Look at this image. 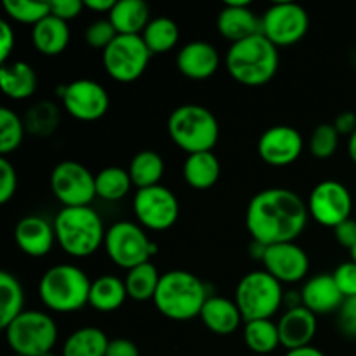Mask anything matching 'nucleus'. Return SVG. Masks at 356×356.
I'll return each instance as SVG.
<instances>
[{
	"label": "nucleus",
	"mask_w": 356,
	"mask_h": 356,
	"mask_svg": "<svg viewBox=\"0 0 356 356\" xmlns=\"http://www.w3.org/2000/svg\"><path fill=\"white\" fill-rule=\"evenodd\" d=\"M308 204L296 191L270 188L249 202L245 225L250 236L263 245L296 242L308 225Z\"/></svg>",
	"instance_id": "f257e3e1"
},
{
	"label": "nucleus",
	"mask_w": 356,
	"mask_h": 356,
	"mask_svg": "<svg viewBox=\"0 0 356 356\" xmlns=\"http://www.w3.org/2000/svg\"><path fill=\"white\" fill-rule=\"evenodd\" d=\"M278 65V49L263 33L232 44L226 52L228 73L245 87L266 86L277 75Z\"/></svg>",
	"instance_id": "f03ea898"
},
{
	"label": "nucleus",
	"mask_w": 356,
	"mask_h": 356,
	"mask_svg": "<svg viewBox=\"0 0 356 356\" xmlns=\"http://www.w3.org/2000/svg\"><path fill=\"white\" fill-rule=\"evenodd\" d=\"M207 299V287L197 275L190 271L172 270L160 277L153 302L156 309L169 320L186 322L195 316H200Z\"/></svg>",
	"instance_id": "7ed1b4c3"
},
{
	"label": "nucleus",
	"mask_w": 356,
	"mask_h": 356,
	"mask_svg": "<svg viewBox=\"0 0 356 356\" xmlns=\"http://www.w3.org/2000/svg\"><path fill=\"white\" fill-rule=\"evenodd\" d=\"M56 242L68 256L82 259L104 245L103 219L90 207H63L54 219Z\"/></svg>",
	"instance_id": "20e7f679"
},
{
	"label": "nucleus",
	"mask_w": 356,
	"mask_h": 356,
	"mask_svg": "<svg viewBox=\"0 0 356 356\" xmlns=\"http://www.w3.org/2000/svg\"><path fill=\"white\" fill-rule=\"evenodd\" d=\"M167 131L174 145L188 155L212 152L219 139L218 118L200 104L177 106L167 120Z\"/></svg>",
	"instance_id": "39448f33"
},
{
	"label": "nucleus",
	"mask_w": 356,
	"mask_h": 356,
	"mask_svg": "<svg viewBox=\"0 0 356 356\" xmlns=\"http://www.w3.org/2000/svg\"><path fill=\"white\" fill-rule=\"evenodd\" d=\"M92 282L73 264H58L44 273L38 284V296L51 312L73 313L89 305Z\"/></svg>",
	"instance_id": "423d86ee"
},
{
	"label": "nucleus",
	"mask_w": 356,
	"mask_h": 356,
	"mask_svg": "<svg viewBox=\"0 0 356 356\" xmlns=\"http://www.w3.org/2000/svg\"><path fill=\"white\" fill-rule=\"evenodd\" d=\"M282 284L266 270L247 273L236 285L235 302L243 316V322L271 320V316L284 306Z\"/></svg>",
	"instance_id": "0eeeda50"
},
{
	"label": "nucleus",
	"mask_w": 356,
	"mask_h": 356,
	"mask_svg": "<svg viewBox=\"0 0 356 356\" xmlns=\"http://www.w3.org/2000/svg\"><path fill=\"white\" fill-rule=\"evenodd\" d=\"M6 330V339L14 355L42 356L52 353L58 341V325L47 313L23 312Z\"/></svg>",
	"instance_id": "6e6552de"
},
{
	"label": "nucleus",
	"mask_w": 356,
	"mask_h": 356,
	"mask_svg": "<svg viewBox=\"0 0 356 356\" xmlns=\"http://www.w3.org/2000/svg\"><path fill=\"white\" fill-rule=\"evenodd\" d=\"M104 249L118 268L127 271L139 264L149 263V257L156 252V245L149 242L143 226L131 221H118L108 229Z\"/></svg>",
	"instance_id": "1a4fd4ad"
},
{
	"label": "nucleus",
	"mask_w": 356,
	"mask_h": 356,
	"mask_svg": "<svg viewBox=\"0 0 356 356\" xmlns=\"http://www.w3.org/2000/svg\"><path fill=\"white\" fill-rule=\"evenodd\" d=\"M152 56L141 35H118L103 51V66L111 79L129 83L145 73Z\"/></svg>",
	"instance_id": "9d476101"
},
{
	"label": "nucleus",
	"mask_w": 356,
	"mask_h": 356,
	"mask_svg": "<svg viewBox=\"0 0 356 356\" xmlns=\"http://www.w3.org/2000/svg\"><path fill=\"white\" fill-rule=\"evenodd\" d=\"M261 33L277 49L291 47L306 37L309 28L308 10L299 3L277 2L261 16Z\"/></svg>",
	"instance_id": "9b49d317"
},
{
	"label": "nucleus",
	"mask_w": 356,
	"mask_h": 356,
	"mask_svg": "<svg viewBox=\"0 0 356 356\" xmlns=\"http://www.w3.org/2000/svg\"><path fill=\"white\" fill-rule=\"evenodd\" d=\"M51 190L65 207H89L96 195V176L83 163L65 160L51 172Z\"/></svg>",
	"instance_id": "f8f14e48"
},
{
	"label": "nucleus",
	"mask_w": 356,
	"mask_h": 356,
	"mask_svg": "<svg viewBox=\"0 0 356 356\" xmlns=\"http://www.w3.org/2000/svg\"><path fill=\"white\" fill-rule=\"evenodd\" d=\"M132 209L139 225L153 232L172 228L179 218V202L176 195L162 184L136 191Z\"/></svg>",
	"instance_id": "ddd939ff"
},
{
	"label": "nucleus",
	"mask_w": 356,
	"mask_h": 356,
	"mask_svg": "<svg viewBox=\"0 0 356 356\" xmlns=\"http://www.w3.org/2000/svg\"><path fill=\"white\" fill-rule=\"evenodd\" d=\"M65 110L80 122H96L106 115L110 96L101 83L89 79L73 80L58 87Z\"/></svg>",
	"instance_id": "4468645a"
},
{
	"label": "nucleus",
	"mask_w": 356,
	"mask_h": 356,
	"mask_svg": "<svg viewBox=\"0 0 356 356\" xmlns=\"http://www.w3.org/2000/svg\"><path fill=\"white\" fill-rule=\"evenodd\" d=\"M353 198L343 183L334 179L322 181L313 188L308 198V212L318 225L336 228L351 218Z\"/></svg>",
	"instance_id": "2eb2a0df"
},
{
	"label": "nucleus",
	"mask_w": 356,
	"mask_h": 356,
	"mask_svg": "<svg viewBox=\"0 0 356 356\" xmlns=\"http://www.w3.org/2000/svg\"><path fill=\"white\" fill-rule=\"evenodd\" d=\"M305 141L299 131L291 125H273L261 134L257 141V155L273 167H285L301 156Z\"/></svg>",
	"instance_id": "dca6fc26"
},
{
	"label": "nucleus",
	"mask_w": 356,
	"mask_h": 356,
	"mask_svg": "<svg viewBox=\"0 0 356 356\" xmlns=\"http://www.w3.org/2000/svg\"><path fill=\"white\" fill-rule=\"evenodd\" d=\"M264 270L277 278L280 284L301 282L309 271V257L302 247L296 242L277 243L266 247L264 252Z\"/></svg>",
	"instance_id": "f3484780"
},
{
	"label": "nucleus",
	"mask_w": 356,
	"mask_h": 356,
	"mask_svg": "<svg viewBox=\"0 0 356 356\" xmlns=\"http://www.w3.org/2000/svg\"><path fill=\"white\" fill-rule=\"evenodd\" d=\"M218 31L233 44L259 35L261 17L256 16L247 0H229L218 16Z\"/></svg>",
	"instance_id": "a211bd4d"
},
{
	"label": "nucleus",
	"mask_w": 356,
	"mask_h": 356,
	"mask_svg": "<svg viewBox=\"0 0 356 356\" xmlns=\"http://www.w3.org/2000/svg\"><path fill=\"white\" fill-rule=\"evenodd\" d=\"M14 240L21 252L30 257H44L56 242L54 225L40 216H24L14 229Z\"/></svg>",
	"instance_id": "6ab92c4d"
},
{
	"label": "nucleus",
	"mask_w": 356,
	"mask_h": 356,
	"mask_svg": "<svg viewBox=\"0 0 356 356\" xmlns=\"http://www.w3.org/2000/svg\"><path fill=\"white\" fill-rule=\"evenodd\" d=\"M218 49L205 40H193L183 45L176 58V66L186 79L205 80L214 75L219 68Z\"/></svg>",
	"instance_id": "aec40b11"
},
{
	"label": "nucleus",
	"mask_w": 356,
	"mask_h": 356,
	"mask_svg": "<svg viewBox=\"0 0 356 356\" xmlns=\"http://www.w3.org/2000/svg\"><path fill=\"white\" fill-rule=\"evenodd\" d=\"M280 344L287 351L309 346L316 334V315L305 306L287 309L278 320Z\"/></svg>",
	"instance_id": "412c9836"
},
{
	"label": "nucleus",
	"mask_w": 356,
	"mask_h": 356,
	"mask_svg": "<svg viewBox=\"0 0 356 356\" xmlns=\"http://www.w3.org/2000/svg\"><path fill=\"white\" fill-rule=\"evenodd\" d=\"M302 306L315 315H327V313L339 312L344 302V296L341 294L332 275H315L305 284L301 291Z\"/></svg>",
	"instance_id": "4be33fe9"
},
{
	"label": "nucleus",
	"mask_w": 356,
	"mask_h": 356,
	"mask_svg": "<svg viewBox=\"0 0 356 356\" xmlns=\"http://www.w3.org/2000/svg\"><path fill=\"white\" fill-rule=\"evenodd\" d=\"M200 318L204 325L218 336H229L243 322V316L236 302L226 298H219V296H212L205 301L200 312Z\"/></svg>",
	"instance_id": "5701e85b"
},
{
	"label": "nucleus",
	"mask_w": 356,
	"mask_h": 356,
	"mask_svg": "<svg viewBox=\"0 0 356 356\" xmlns=\"http://www.w3.org/2000/svg\"><path fill=\"white\" fill-rule=\"evenodd\" d=\"M37 82V73L28 63L13 61L0 66V87L13 99L23 101L33 96Z\"/></svg>",
	"instance_id": "b1692460"
},
{
	"label": "nucleus",
	"mask_w": 356,
	"mask_h": 356,
	"mask_svg": "<svg viewBox=\"0 0 356 356\" xmlns=\"http://www.w3.org/2000/svg\"><path fill=\"white\" fill-rule=\"evenodd\" d=\"M31 40L40 54L58 56L68 47L70 28L68 23L56 16H47L31 30Z\"/></svg>",
	"instance_id": "393cba45"
},
{
	"label": "nucleus",
	"mask_w": 356,
	"mask_h": 356,
	"mask_svg": "<svg viewBox=\"0 0 356 356\" xmlns=\"http://www.w3.org/2000/svg\"><path fill=\"white\" fill-rule=\"evenodd\" d=\"M108 19L118 35H143L149 24V9L143 0H118Z\"/></svg>",
	"instance_id": "a878e982"
},
{
	"label": "nucleus",
	"mask_w": 356,
	"mask_h": 356,
	"mask_svg": "<svg viewBox=\"0 0 356 356\" xmlns=\"http://www.w3.org/2000/svg\"><path fill=\"white\" fill-rule=\"evenodd\" d=\"M183 176L188 186L193 190H209L221 176V163L212 152H202L188 155L183 167Z\"/></svg>",
	"instance_id": "bb28decb"
},
{
	"label": "nucleus",
	"mask_w": 356,
	"mask_h": 356,
	"mask_svg": "<svg viewBox=\"0 0 356 356\" xmlns=\"http://www.w3.org/2000/svg\"><path fill=\"white\" fill-rule=\"evenodd\" d=\"M129 298L125 280L113 277V275H103L92 282L89 292V305L96 312L111 313L122 308L125 299Z\"/></svg>",
	"instance_id": "cd10ccee"
},
{
	"label": "nucleus",
	"mask_w": 356,
	"mask_h": 356,
	"mask_svg": "<svg viewBox=\"0 0 356 356\" xmlns=\"http://www.w3.org/2000/svg\"><path fill=\"white\" fill-rule=\"evenodd\" d=\"M127 170L132 184L138 190H145V188L159 186L160 179L163 177L165 163H163V159L156 152L143 149V152L136 153Z\"/></svg>",
	"instance_id": "c85d7f7f"
},
{
	"label": "nucleus",
	"mask_w": 356,
	"mask_h": 356,
	"mask_svg": "<svg viewBox=\"0 0 356 356\" xmlns=\"http://www.w3.org/2000/svg\"><path fill=\"white\" fill-rule=\"evenodd\" d=\"M110 339L97 327H82L63 344V356H106Z\"/></svg>",
	"instance_id": "c756f323"
},
{
	"label": "nucleus",
	"mask_w": 356,
	"mask_h": 356,
	"mask_svg": "<svg viewBox=\"0 0 356 356\" xmlns=\"http://www.w3.org/2000/svg\"><path fill=\"white\" fill-rule=\"evenodd\" d=\"M243 341L254 356H268L273 353L280 344L278 323L271 320H254L243 327Z\"/></svg>",
	"instance_id": "7c9ffc66"
},
{
	"label": "nucleus",
	"mask_w": 356,
	"mask_h": 356,
	"mask_svg": "<svg viewBox=\"0 0 356 356\" xmlns=\"http://www.w3.org/2000/svg\"><path fill=\"white\" fill-rule=\"evenodd\" d=\"M24 294L19 280L7 271H0V327L7 329L24 312Z\"/></svg>",
	"instance_id": "2f4dec72"
},
{
	"label": "nucleus",
	"mask_w": 356,
	"mask_h": 356,
	"mask_svg": "<svg viewBox=\"0 0 356 356\" xmlns=\"http://www.w3.org/2000/svg\"><path fill=\"white\" fill-rule=\"evenodd\" d=\"M61 122V113L59 108L51 101H38L31 104L30 110L23 117V124L26 132L37 138H49L54 134L56 129L59 127Z\"/></svg>",
	"instance_id": "473e14b6"
},
{
	"label": "nucleus",
	"mask_w": 356,
	"mask_h": 356,
	"mask_svg": "<svg viewBox=\"0 0 356 356\" xmlns=\"http://www.w3.org/2000/svg\"><path fill=\"white\" fill-rule=\"evenodd\" d=\"M160 277L155 266L152 263L139 264V266L129 270L127 277H125V287H127L129 298L134 301L145 302L155 298L156 289H159Z\"/></svg>",
	"instance_id": "72a5a7b5"
},
{
	"label": "nucleus",
	"mask_w": 356,
	"mask_h": 356,
	"mask_svg": "<svg viewBox=\"0 0 356 356\" xmlns=\"http://www.w3.org/2000/svg\"><path fill=\"white\" fill-rule=\"evenodd\" d=\"M143 40L152 54H162L174 49L179 42V26L170 17H155L143 31Z\"/></svg>",
	"instance_id": "f704fd0d"
},
{
	"label": "nucleus",
	"mask_w": 356,
	"mask_h": 356,
	"mask_svg": "<svg viewBox=\"0 0 356 356\" xmlns=\"http://www.w3.org/2000/svg\"><path fill=\"white\" fill-rule=\"evenodd\" d=\"M132 184L129 170L122 167H104L96 174V195L106 202H118L131 191Z\"/></svg>",
	"instance_id": "c9c22d12"
},
{
	"label": "nucleus",
	"mask_w": 356,
	"mask_h": 356,
	"mask_svg": "<svg viewBox=\"0 0 356 356\" xmlns=\"http://www.w3.org/2000/svg\"><path fill=\"white\" fill-rule=\"evenodd\" d=\"M24 132L26 129H24L23 118L17 117L9 108H0V153L3 156L19 148Z\"/></svg>",
	"instance_id": "e433bc0d"
},
{
	"label": "nucleus",
	"mask_w": 356,
	"mask_h": 356,
	"mask_svg": "<svg viewBox=\"0 0 356 356\" xmlns=\"http://www.w3.org/2000/svg\"><path fill=\"white\" fill-rule=\"evenodd\" d=\"M3 9L10 19L23 24H38L42 19L51 16L49 2H30V0H6Z\"/></svg>",
	"instance_id": "4c0bfd02"
},
{
	"label": "nucleus",
	"mask_w": 356,
	"mask_h": 356,
	"mask_svg": "<svg viewBox=\"0 0 356 356\" xmlns=\"http://www.w3.org/2000/svg\"><path fill=\"white\" fill-rule=\"evenodd\" d=\"M339 146V132L334 124H320L309 138V153L318 160H327L336 155Z\"/></svg>",
	"instance_id": "58836bf2"
},
{
	"label": "nucleus",
	"mask_w": 356,
	"mask_h": 356,
	"mask_svg": "<svg viewBox=\"0 0 356 356\" xmlns=\"http://www.w3.org/2000/svg\"><path fill=\"white\" fill-rule=\"evenodd\" d=\"M118 37L117 30H115L113 24L110 23V19H97L94 23L89 24V28L86 30V42L92 49H104Z\"/></svg>",
	"instance_id": "ea45409f"
},
{
	"label": "nucleus",
	"mask_w": 356,
	"mask_h": 356,
	"mask_svg": "<svg viewBox=\"0 0 356 356\" xmlns=\"http://www.w3.org/2000/svg\"><path fill=\"white\" fill-rule=\"evenodd\" d=\"M17 174L13 163L2 156L0 159V204L6 205L16 195Z\"/></svg>",
	"instance_id": "a19ab883"
},
{
	"label": "nucleus",
	"mask_w": 356,
	"mask_h": 356,
	"mask_svg": "<svg viewBox=\"0 0 356 356\" xmlns=\"http://www.w3.org/2000/svg\"><path fill=\"white\" fill-rule=\"evenodd\" d=\"M334 280H336L337 287H339L341 294L344 299L355 298L356 296V263L348 261V263L339 264L336 271L332 273Z\"/></svg>",
	"instance_id": "79ce46f5"
},
{
	"label": "nucleus",
	"mask_w": 356,
	"mask_h": 356,
	"mask_svg": "<svg viewBox=\"0 0 356 356\" xmlns=\"http://www.w3.org/2000/svg\"><path fill=\"white\" fill-rule=\"evenodd\" d=\"M339 329L344 336L356 337V296L344 299L343 306L339 308Z\"/></svg>",
	"instance_id": "37998d69"
},
{
	"label": "nucleus",
	"mask_w": 356,
	"mask_h": 356,
	"mask_svg": "<svg viewBox=\"0 0 356 356\" xmlns=\"http://www.w3.org/2000/svg\"><path fill=\"white\" fill-rule=\"evenodd\" d=\"M49 3H51L52 16L59 17V19L66 21V23H68L70 19L79 17L82 9H86L83 2H80V0H52V2Z\"/></svg>",
	"instance_id": "c03bdc74"
},
{
	"label": "nucleus",
	"mask_w": 356,
	"mask_h": 356,
	"mask_svg": "<svg viewBox=\"0 0 356 356\" xmlns=\"http://www.w3.org/2000/svg\"><path fill=\"white\" fill-rule=\"evenodd\" d=\"M16 44V35L7 21H0V63L6 65Z\"/></svg>",
	"instance_id": "a18cd8bd"
},
{
	"label": "nucleus",
	"mask_w": 356,
	"mask_h": 356,
	"mask_svg": "<svg viewBox=\"0 0 356 356\" xmlns=\"http://www.w3.org/2000/svg\"><path fill=\"white\" fill-rule=\"evenodd\" d=\"M334 233H336V240L346 249H353L356 245V221L355 219H346L344 222H341L339 226L334 228Z\"/></svg>",
	"instance_id": "49530a36"
},
{
	"label": "nucleus",
	"mask_w": 356,
	"mask_h": 356,
	"mask_svg": "<svg viewBox=\"0 0 356 356\" xmlns=\"http://www.w3.org/2000/svg\"><path fill=\"white\" fill-rule=\"evenodd\" d=\"M106 356H139V348L131 339L118 337V339L110 341Z\"/></svg>",
	"instance_id": "de8ad7c7"
},
{
	"label": "nucleus",
	"mask_w": 356,
	"mask_h": 356,
	"mask_svg": "<svg viewBox=\"0 0 356 356\" xmlns=\"http://www.w3.org/2000/svg\"><path fill=\"white\" fill-rule=\"evenodd\" d=\"M334 127L339 132V136H351L356 131V115L353 111H343L337 115Z\"/></svg>",
	"instance_id": "09e8293b"
},
{
	"label": "nucleus",
	"mask_w": 356,
	"mask_h": 356,
	"mask_svg": "<svg viewBox=\"0 0 356 356\" xmlns=\"http://www.w3.org/2000/svg\"><path fill=\"white\" fill-rule=\"evenodd\" d=\"M115 0H86L83 2V6H86V9H90L94 10V13H99V14H110L111 9L115 7Z\"/></svg>",
	"instance_id": "8fccbe9b"
},
{
	"label": "nucleus",
	"mask_w": 356,
	"mask_h": 356,
	"mask_svg": "<svg viewBox=\"0 0 356 356\" xmlns=\"http://www.w3.org/2000/svg\"><path fill=\"white\" fill-rule=\"evenodd\" d=\"M285 356H325L322 353V351L318 350V348L315 346H305V348H298V350H291L287 351V355Z\"/></svg>",
	"instance_id": "3c124183"
},
{
	"label": "nucleus",
	"mask_w": 356,
	"mask_h": 356,
	"mask_svg": "<svg viewBox=\"0 0 356 356\" xmlns=\"http://www.w3.org/2000/svg\"><path fill=\"white\" fill-rule=\"evenodd\" d=\"M348 153H350V159L356 163V131L348 139Z\"/></svg>",
	"instance_id": "603ef678"
},
{
	"label": "nucleus",
	"mask_w": 356,
	"mask_h": 356,
	"mask_svg": "<svg viewBox=\"0 0 356 356\" xmlns=\"http://www.w3.org/2000/svg\"><path fill=\"white\" fill-rule=\"evenodd\" d=\"M350 254H351V261H353V263H356V245L350 250Z\"/></svg>",
	"instance_id": "864d4df0"
},
{
	"label": "nucleus",
	"mask_w": 356,
	"mask_h": 356,
	"mask_svg": "<svg viewBox=\"0 0 356 356\" xmlns=\"http://www.w3.org/2000/svg\"><path fill=\"white\" fill-rule=\"evenodd\" d=\"M42 356H56L54 353H47V355H42Z\"/></svg>",
	"instance_id": "5fc2aeb1"
},
{
	"label": "nucleus",
	"mask_w": 356,
	"mask_h": 356,
	"mask_svg": "<svg viewBox=\"0 0 356 356\" xmlns=\"http://www.w3.org/2000/svg\"><path fill=\"white\" fill-rule=\"evenodd\" d=\"M13 356H21V355H13Z\"/></svg>",
	"instance_id": "6e6d98bb"
}]
</instances>
